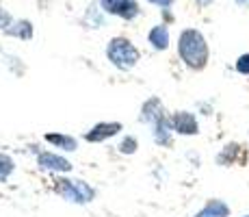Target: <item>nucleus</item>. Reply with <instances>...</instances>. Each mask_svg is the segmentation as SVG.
I'll return each mask as SVG.
<instances>
[{
	"mask_svg": "<svg viewBox=\"0 0 249 217\" xmlns=\"http://www.w3.org/2000/svg\"><path fill=\"white\" fill-rule=\"evenodd\" d=\"M178 52L189 67L193 70H202L208 61V43H206L204 35L199 31H184L180 35V41H178Z\"/></svg>",
	"mask_w": 249,
	"mask_h": 217,
	"instance_id": "nucleus-1",
	"label": "nucleus"
},
{
	"mask_svg": "<svg viewBox=\"0 0 249 217\" xmlns=\"http://www.w3.org/2000/svg\"><path fill=\"white\" fill-rule=\"evenodd\" d=\"M107 55H108V59L117 67H122V70H130L139 61V50L128 39H124V37L111 39V43H108V48H107Z\"/></svg>",
	"mask_w": 249,
	"mask_h": 217,
	"instance_id": "nucleus-2",
	"label": "nucleus"
},
{
	"mask_svg": "<svg viewBox=\"0 0 249 217\" xmlns=\"http://www.w3.org/2000/svg\"><path fill=\"white\" fill-rule=\"evenodd\" d=\"M56 191L71 202H91L93 200V189L89 185L80 180H63V178H56Z\"/></svg>",
	"mask_w": 249,
	"mask_h": 217,
	"instance_id": "nucleus-3",
	"label": "nucleus"
},
{
	"mask_svg": "<svg viewBox=\"0 0 249 217\" xmlns=\"http://www.w3.org/2000/svg\"><path fill=\"white\" fill-rule=\"evenodd\" d=\"M102 2V7L107 9L108 13H115V16H122L126 18V20H130V18L137 16L139 7L135 0H100Z\"/></svg>",
	"mask_w": 249,
	"mask_h": 217,
	"instance_id": "nucleus-4",
	"label": "nucleus"
},
{
	"mask_svg": "<svg viewBox=\"0 0 249 217\" xmlns=\"http://www.w3.org/2000/svg\"><path fill=\"white\" fill-rule=\"evenodd\" d=\"M122 130V124H115V122H107V124H98L87 133V141H104V139L113 137Z\"/></svg>",
	"mask_w": 249,
	"mask_h": 217,
	"instance_id": "nucleus-5",
	"label": "nucleus"
},
{
	"mask_svg": "<svg viewBox=\"0 0 249 217\" xmlns=\"http://www.w3.org/2000/svg\"><path fill=\"white\" fill-rule=\"evenodd\" d=\"M171 128L182 135H195L197 133V122L191 113H176L174 119H171Z\"/></svg>",
	"mask_w": 249,
	"mask_h": 217,
	"instance_id": "nucleus-6",
	"label": "nucleus"
},
{
	"mask_svg": "<svg viewBox=\"0 0 249 217\" xmlns=\"http://www.w3.org/2000/svg\"><path fill=\"white\" fill-rule=\"evenodd\" d=\"M39 165L44 167V170H56V172H68L70 170V161H65V158L56 157V154H39Z\"/></svg>",
	"mask_w": 249,
	"mask_h": 217,
	"instance_id": "nucleus-7",
	"label": "nucleus"
},
{
	"mask_svg": "<svg viewBox=\"0 0 249 217\" xmlns=\"http://www.w3.org/2000/svg\"><path fill=\"white\" fill-rule=\"evenodd\" d=\"M228 206L223 204V202H219V200H213V202H208L206 204V209H202L195 217H228Z\"/></svg>",
	"mask_w": 249,
	"mask_h": 217,
	"instance_id": "nucleus-8",
	"label": "nucleus"
},
{
	"mask_svg": "<svg viewBox=\"0 0 249 217\" xmlns=\"http://www.w3.org/2000/svg\"><path fill=\"white\" fill-rule=\"evenodd\" d=\"M150 43L159 50H165L167 43H169V33H167L165 26H154L150 31Z\"/></svg>",
	"mask_w": 249,
	"mask_h": 217,
	"instance_id": "nucleus-9",
	"label": "nucleus"
},
{
	"mask_svg": "<svg viewBox=\"0 0 249 217\" xmlns=\"http://www.w3.org/2000/svg\"><path fill=\"white\" fill-rule=\"evenodd\" d=\"M46 141L56 143V146L65 148V150H76V141L71 137H65V135H46Z\"/></svg>",
	"mask_w": 249,
	"mask_h": 217,
	"instance_id": "nucleus-10",
	"label": "nucleus"
},
{
	"mask_svg": "<svg viewBox=\"0 0 249 217\" xmlns=\"http://www.w3.org/2000/svg\"><path fill=\"white\" fill-rule=\"evenodd\" d=\"M13 172V163L9 157L0 154V180H7V176Z\"/></svg>",
	"mask_w": 249,
	"mask_h": 217,
	"instance_id": "nucleus-11",
	"label": "nucleus"
},
{
	"mask_svg": "<svg viewBox=\"0 0 249 217\" xmlns=\"http://www.w3.org/2000/svg\"><path fill=\"white\" fill-rule=\"evenodd\" d=\"M9 35H20V37H31L33 35V28L28 22H20L16 28H9Z\"/></svg>",
	"mask_w": 249,
	"mask_h": 217,
	"instance_id": "nucleus-12",
	"label": "nucleus"
},
{
	"mask_svg": "<svg viewBox=\"0 0 249 217\" xmlns=\"http://www.w3.org/2000/svg\"><path fill=\"white\" fill-rule=\"evenodd\" d=\"M236 70L241 72V74H249V55L238 57V61H236Z\"/></svg>",
	"mask_w": 249,
	"mask_h": 217,
	"instance_id": "nucleus-13",
	"label": "nucleus"
},
{
	"mask_svg": "<svg viewBox=\"0 0 249 217\" xmlns=\"http://www.w3.org/2000/svg\"><path fill=\"white\" fill-rule=\"evenodd\" d=\"M132 150H137V141L132 137H128L126 141L122 143V152H132Z\"/></svg>",
	"mask_w": 249,
	"mask_h": 217,
	"instance_id": "nucleus-14",
	"label": "nucleus"
},
{
	"mask_svg": "<svg viewBox=\"0 0 249 217\" xmlns=\"http://www.w3.org/2000/svg\"><path fill=\"white\" fill-rule=\"evenodd\" d=\"M7 24H9V16L0 9V26H7Z\"/></svg>",
	"mask_w": 249,
	"mask_h": 217,
	"instance_id": "nucleus-15",
	"label": "nucleus"
},
{
	"mask_svg": "<svg viewBox=\"0 0 249 217\" xmlns=\"http://www.w3.org/2000/svg\"><path fill=\"white\" fill-rule=\"evenodd\" d=\"M150 2L160 4V7H169V4H171V0H150Z\"/></svg>",
	"mask_w": 249,
	"mask_h": 217,
	"instance_id": "nucleus-16",
	"label": "nucleus"
},
{
	"mask_svg": "<svg viewBox=\"0 0 249 217\" xmlns=\"http://www.w3.org/2000/svg\"><path fill=\"white\" fill-rule=\"evenodd\" d=\"M197 2H199V4H208L210 0H197Z\"/></svg>",
	"mask_w": 249,
	"mask_h": 217,
	"instance_id": "nucleus-17",
	"label": "nucleus"
},
{
	"mask_svg": "<svg viewBox=\"0 0 249 217\" xmlns=\"http://www.w3.org/2000/svg\"><path fill=\"white\" fill-rule=\"evenodd\" d=\"M236 2H238V4H245V2H249V0H236Z\"/></svg>",
	"mask_w": 249,
	"mask_h": 217,
	"instance_id": "nucleus-18",
	"label": "nucleus"
}]
</instances>
